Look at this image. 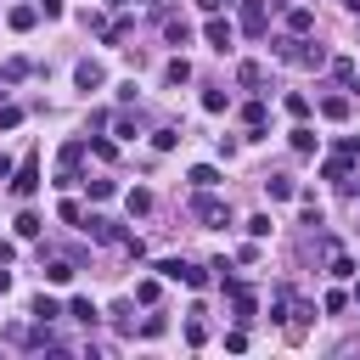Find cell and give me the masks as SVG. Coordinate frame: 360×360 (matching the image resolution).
Returning <instances> with one entry per match:
<instances>
[{
	"instance_id": "6da1fadb",
	"label": "cell",
	"mask_w": 360,
	"mask_h": 360,
	"mask_svg": "<svg viewBox=\"0 0 360 360\" xmlns=\"http://www.w3.org/2000/svg\"><path fill=\"white\" fill-rule=\"evenodd\" d=\"M270 56L276 62H287V68H326V45H315L309 34H281V39H270Z\"/></svg>"
},
{
	"instance_id": "7a4b0ae2",
	"label": "cell",
	"mask_w": 360,
	"mask_h": 360,
	"mask_svg": "<svg viewBox=\"0 0 360 360\" xmlns=\"http://www.w3.org/2000/svg\"><path fill=\"white\" fill-rule=\"evenodd\" d=\"M191 214L202 225H231V202L214 191V186H191Z\"/></svg>"
},
{
	"instance_id": "3957f363",
	"label": "cell",
	"mask_w": 360,
	"mask_h": 360,
	"mask_svg": "<svg viewBox=\"0 0 360 360\" xmlns=\"http://www.w3.org/2000/svg\"><path fill=\"white\" fill-rule=\"evenodd\" d=\"M152 270H158L163 281H180V287H208V270L191 264V259H158Z\"/></svg>"
},
{
	"instance_id": "277c9868",
	"label": "cell",
	"mask_w": 360,
	"mask_h": 360,
	"mask_svg": "<svg viewBox=\"0 0 360 360\" xmlns=\"http://www.w3.org/2000/svg\"><path fill=\"white\" fill-rule=\"evenodd\" d=\"M242 6V17H236V34H248V39H264L270 34V0H236Z\"/></svg>"
},
{
	"instance_id": "5b68a950",
	"label": "cell",
	"mask_w": 360,
	"mask_h": 360,
	"mask_svg": "<svg viewBox=\"0 0 360 360\" xmlns=\"http://www.w3.org/2000/svg\"><path fill=\"white\" fill-rule=\"evenodd\" d=\"M79 158H84V141H68L62 158H56V180H51L56 191H73L79 186Z\"/></svg>"
},
{
	"instance_id": "8992f818",
	"label": "cell",
	"mask_w": 360,
	"mask_h": 360,
	"mask_svg": "<svg viewBox=\"0 0 360 360\" xmlns=\"http://www.w3.org/2000/svg\"><path fill=\"white\" fill-rule=\"evenodd\" d=\"M79 225H84V236H90V242H101V248H118V242L129 236V231H124L118 219H107V214H90V219H79Z\"/></svg>"
},
{
	"instance_id": "52a82bcc",
	"label": "cell",
	"mask_w": 360,
	"mask_h": 360,
	"mask_svg": "<svg viewBox=\"0 0 360 360\" xmlns=\"http://www.w3.org/2000/svg\"><path fill=\"white\" fill-rule=\"evenodd\" d=\"M202 39H208L214 51H236V22H225L219 11H208V22H202Z\"/></svg>"
},
{
	"instance_id": "ba28073f",
	"label": "cell",
	"mask_w": 360,
	"mask_h": 360,
	"mask_svg": "<svg viewBox=\"0 0 360 360\" xmlns=\"http://www.w3.org/2000/svg\"><path fill=\"white\" fill-rule=\"evenodd\" d=\"M11 191H17V197H34V191H39V152H28V158L11 169Z\"/></svg>"
},
{
	"instance_id": "9c48e42d",
	"label": "cell",
	"mask_w": 360,
	"mask_h": 360,
	"mask_svg": "<svg viewBox=\"0 0 360 360\" xmlns=\"http://www.w3.org/2000/svg\"><path fill=\"white\" fill-rule=\"evenodd\" d=\"M73 84L90 96V90H101V84H107V68H101L96 56H84V62H73Z\"/></svg>"
},
{
	"instance_id": "30bf717a",
	"label": "cell",
	"mask_w": 360,
	"mask_h": 360,
	"mask_svg": "<svg viewBox=\"0 0 360 360\" xmlns=\"http://www.w3.org/2000/svg\"><path fill=\"white\" fill-rule=\"evenodd\" d=\"M39 276H45V281H51V287H68V281H73V276H79V264H73V259H68V253H62V259H45V264H39Z\"/></svg>"
},
{
	"instance_id": "8fae6325",
	"label": "cell",
	"mask_w": 360,
	"mask_h": 360,
	"mask_svg": "<svg viewBox=\"0 0 360 360\" xmlns=\"http://www.w3.org/2000/svg\"><path fill=\"white\" fill-rule=\"evenodd\" d=\"M34 22H39V6H28V0H17V6L6 11V28H11V34H28Z\"/></svg>"
},
{
	"instance_id": "7c38bea8",
	"label": "cell",
	"mask_w": 360,
	"mask_h": 360,
	"mask_svg": "<svg viewBox=\"0 0 360 360\" xmlns=\"http://www.w3.org/2000/svg\"><path fill=\"white\" fill-rule=\"evenodd\" d=\"M68 315H73V321H79V326H90V332H96V326H101V309H96V304H90V298H84V292H79V298H68Z\"/></svg>"
},
{
	"instance_id": "4fadbf2b",
	"label": "cell",
	"mask_w": 360,
	"mask_h": 360,
	"mask_svg": "<svg viewBox=\"0 0 360 360\" xmlns=\"http://www.w3.org/2000/svg\"><path fill=\"white\" fill-rule=\"evenodd\" d=\"M326 270H332V276H338V281H349V276H354V270H360V264H354V259H349V253H343V248H338V242H332V248H326Z\"/></svg>"
},
{
	"instance_id": "5bb4252c",
	"label": "cell",
	"mask_w": 360,
	"mask_h": 360,
	"mask_svg": "<svg viewBox=\"0 0 360 360\" xmlns=\"http://www.w3.org/2000/svg\"><path fill=\"white\" fill-rule=\"evenodd\" d=\"M28 315H34V321H62V315H68V304H56L51 292H39V298L28 304Z\"/></svg>"
},
{
	"instance_id": "9a60e30c",
	"label": "cell",
	"mask_w": 360,
	"mask_h": 360,
	"mask_svg": "<svg viewBox=\"0 0 360 360\" xmlns=\"http://www.w3.org/2000/svg\"><path fill=\"white\" fill-rule=\"evenodd\" d=\"M315 28V11L309 6H287V34H309Z\"/></svg>"
},
{
	"instance_id": "2e32d148",
	"label": "cell",
	"mask_w": 360,
	"mask_h": 360,
	"mask_svg": "<svg viewBox=\"0 0 360 360\" xmlns=\"http://www.w3.org/2000/svg\"><path fill=\"white\" fill-rule=\"evenodd\" d=\"M264 191H270V202H287V197H298V186H292L287 174H264Z\"/></svg>"
},
{
	"instance_id": "e0dca14e",
	"label": "cell",
	"mask_w": 360,
	"mask_h": 360,
	"mask_svg": "<svg viewBox=\"0 0 360 360\" xmlns=\"http://www.w3.org/2000/svg\"><path fill=\"white\" fill-rule=\"evenodd\" d=\"M287 304H292V287L276 281V287H270V321H287Z\"/></svg>"
},
{
	"instance_id": "ac0fdd59",
	"label": "cell",
	"mask_w": 360,
	"mask_h": 360,
	"mask_svg": "<svg viewBox=\"0 0 360 360\" xmlns=\"http://www.w3.org/2000/svg\"><path fill=\"white\" fill-rule=\"evenodd\" d=\"M163 39H169V45L180 51V45H191V28H186L180 17H163Z\"/></svg>"
},
{
	"instance_id": "d6986e66",
	"label": "cell",
	"mask_w": 360,
	"mask_h": 360,
	"mask_svg": "<svg viewBox=\"0 0 360 360\" xmlns=\"http://www.w3.org/2000/svg\"><path fill=\"white\" fill-rule=\"evenodd\" d=\"M186 79H191V62L186 56H169L163 62V84H186Z\"/></svg>"
},
{
	"instance_id": "ffe728a7",
	"label": "cell",
	"mask_w": 360,
	"mask_h": 360,
	"mask_svg": "<svg viewBox=\"0 0 360 360\" xmlns=\"http://www.w3.org/2000/svg\"><path fill=\"white\" fill-rule=\"evenodd\" d=\"M321 118H326V124H343V118H349V96H326V101H321Z\"/></svg>"
},
{
	"instance_id": "44dd1931",
	"label": "cell",
	"mask_w": 360,
	"mask_h": 360,
	"mask_svg": "<svg viewBox=\"0 0 360 360\" xmlns=\"http://www.w3.org/2000/svg\"><path fill=\"white\" fill-rule=\"evenodd\" d=\"M287 141H292V152H304V158H309V152H315V129H309V124H304V118H298V124H292V135H287Z\"/></svg>"
},
{
	"instance_id": "7402d4cb",
	"label": "cell",
	"mask_w": 360,
	"mask_h": 360,
	"mask_svg": "<svg viewBox=\"0 0 360 360\" xmlns=\"http://www.w3.org/2000/svg\"><path fill=\"white\" fill-rule=\"evenodd\" d=\"M321 180H338V186H349V158L338 152V158H326L321 163Z\"/></svg>"
},
{
	"instance_id": "603a6c76",
	"label": "cell",
	"mask_w": 360,
	"mask_h": 360,
	"mask_svg": "<svg viewBox=\"0 0 360 360\" xmlns=\"http://www.w3.org/2000/svg\"><path fill=\"white\" fill-rule=\"evenodd\" d=\"M152 202H158V197H152L146 186H135V191H124V208H129V214H152Z\"/></svg>"
},
{
	"instance_id": "cb8c5ba5",
	"label": "cell",
	"mask_w": 360,
	"mask_h": 360,
	"mask_svg": "<svg viewBox=\"0 0 360 360\" xmlns=\"http://www.w3.org/2000/svg\"><path fill=\"white\" fill-rule=\"evenodd\" d=\"M39 231H45V219H39L34 208H22V214H17V236H22V242H34Z\"/></svg>"
},
{
	"instance_id": "d4e9b609",
	"label": "cell",
	"mask_w": 360,
	"mask_h": 360,
	"mask_svg": "<svg viewBox=\"0 0 360 360\" xmlns=\"http://www.w3.org/2000/svg\"><path fill=\"white\" fill-rule=\"evenodd\" d=\"M107 315H112V326H118V332H135V304H129V298H118Z\"/></svg>"
},
{
	"instance_id": "484cf974",
	"label": "cell",
	"mask_w": 360,
	"mask_h": 360,
	"mask_svg": "<svg viewBox=\"0 0 360 360\" xmlns=\"http://www.w3.org/2000/svg\"><path fill=\"white\" fill-rule=\"evenodd\" d=\"M326 68H332L338 84H354V56H326Z\"/></svg>"
},
{
	"instance_id": "4316f807",
	"label": "cell",
	"mask_w": 360,
	"mask_h": 360,
	"mask_svg": "<svg viewBox=\"0 0 360 360\" xmlns=\"http://www.w3.org/2000/svg\"><path fill=\"white\" fill-rule=\"evenodd\" d=\"M236 84L259 90V84H264V68H259V62H242V68H236Z\"/></svg>"
},
{
	"instance_id": "83f0119b",
	"label": "cell",
	"mask_w": 360,
	"mask_h": 360,
	"mask_svg": "<svg viewBox=\"0 0 360 360\" xmlns=\"http://www.w3.org/2000/svg\"><path fill=\"white\" fill-rule=\"evenodd\" d=\"M281 107H287L292 118H309V96H304V90H287V96H281Z\"/></svg>"
},
{
	"instance_id": "f1b7e54d",
	"label": "cell",
	"mask_w": 360,
	"mask_h": 360,
	"mask_svg": "<svg viewBox=\"0 0 360 360\" xmlns=\"http://www.w3.org/2000/svg\"><path fill=\"white\" fill-rule=\"evenodd\" d=\"M242 124H248V129H264V101H259V96L242 101Z\"/></svg>"
},
{
	"instance_id": "f546056e",
	"label": "cell",
	"mask_w": 360,
	"mask_h": 360,
	"mask_svg": "<svg viewBox=\"0 0 360 360\" xmlns=\"http://www.w3.org/2000/svg\"><path fill=\"white\" fill-rule=\"evenodd\" d=\"M158 292H163V276H146V281H135V298H141V304H158Z\"/></svg>"
},
{
	"instance_id": "4dcf8cb0",
	"label": "cell",
	"mask_w": 360,
	"mask_h": 360,
	"mask_svg": "<svg viewBox=\"0 0 360 360\" xmlns=\"http://www.w3.org/2000/svg\"><path fill=\"white\" fill-rule=\"evenodd\" d=\"M186 180H191V186H219V169H214V163H197Z\"/></svg>"
},
{
	"instance_id": "1f68e13d",
	"label": "cell",
	"mask_w": 360,
	"mask_h": 360,
	"mask_svg": "<svg viewBox=\"0 0 360 360\" xmlns=\"http://www.w3.org/2000/svg\"><path fill=\"white\" fill-rule=\"evenodd\" d=\"M270 225H276V219H270V214H253V219H248V225H242V231H248V236H253V242H264V236H270Z\"/></svg>"
},
{
	"instance_id": "d6a6232c",
	"label": "cell",
	"mask_w": 360,
	"mask_h": 360,
	"mask_svg": "<svg viewBox=\"0 0 360 360\" xmlns=\"http://www.w3.org/2000/svg\"><path fill=\"white\" fill-rule=\"evenodd\" d=\"M56 219H68V225H79V219H84V208H79L73 197H62V202H56Z\"/></svg>"
},
{
	"instance_id": "836d02e7",
	"label": "cell",
	"mask_w": 360,
	"mask_h": 360,
	"mask_svg": "<svg viewBox=\"0 0 360 360\" xmlns=\"http://www.w3.org/2000/svg\"><path fill=\"white\" fill-rule=\"evenodd\" d=\"M321 309H326V315H343V309H349V292H338V287H332V292L321 298Z\"/></svg>"
},
{
	"instance_id": "e575fe53",
	"label": "cell",
	"mask_w": 360,
	"mask_h": 360,
	"mask_svg": "<svg viewBox=\"0 0 360 360\" xmlns=\"http://www.w3.org/2000/svg\"><path fill=\"white\" fill-rule=\"evenodd\" d=\"M112 124H118V135H124V141H135V135H141V118H129V112H118Z\"/></svg>"
},
{
	"instance_id": "d590c367",
	"label": "cell",
	"mask_w": 360,
	"mask_h": 360,
	"mask_svg": "<svg viewBox=\"0 0 360 360\" xmlns=\"http://www.w3.org/2000/svg\"><path fill=\"white\" fill-rule=\"evenodd\" d=\"M163 332H169L163 315H146V321H141V338H163Z\"/></svg>"
},
{
	"instance_id": "8d00e7d4",
	"label": "cell",
	"mask_w": 360,
	"mask_h": 360,
	"mask_svg": "<svg viewBox=\"0 0 360 360\" xmlns=\"http://www.w3.org/2000/svg\"><path fill=\"white\" fill-rule=\"evenodd\" d=\"M338 152H343L349 163H360V135H338Z\"/></svg>"
},
{
	"instance_id": "74e56055",
	"label": "cell",
	"mask_w": 360,
	"mask_h": 360,
	"mask_svg": "<svg viewBox=\"0 0 360 360\" xmlns=\"http://www.w3.org/2000/svg\"><path fill=\"white\" fill-rule=\"evenodd\" d=\"M202 112H225V90H202Z\"/></svg>"
},
{
	"instance_id": "f35d334b",
	"label": "cell",
	"mask_w": 360,
	"mask_h": 360,
	"mask_svg": "<svg viewBox=\"0 0 360 360\" xmlns=\"http://www.w3.org/2000/svg\"><path fill=\"white\" fill-rule=\"evenodd\" d=\"M174 141H180L174 129H152V146H158V152H174Z\"/></svg>"
},
{
	"instance_id": "ab89813d",
	"label": "cell",
	"mask_w": 360,
	"mask_h": 360,
	"mask_svg": "<svg viewBox=\"0 0 360 360\" xmlns=\"http://www.w3.org/2000/svg\"><path fill=\"white\" fill-rule=\"evenodd\" d=\"M84 186H90V197H96V202H107V197H112V191H118V186H112V180H84Z\"/></svg>"
},
{
	"instance_id": "60d3db41",
	"label": "cell",
	"mask_w": 360,
	"mask_h": 360,
	"mask_svg": "<svg viewBox=\"0 0 360 360\" xmlns=\"http://www.w3.org/2000/svg\"><path fill=\"white\" fill-rule=\"evenodd\" d=\"M259 259H264L259 242H242V248H236V264H259Z\"/></svg>"
},
{
	"instance_id": "b9f144b4",
	"label": "cell",
	"mask_w": 360,
	"mask_h": 360,
	"mask_svg": "<svg viewBox=\"0 0 360 360\" xmlns=\"http://www.w3.org/2000/svg\"><path fill=\"white\" fill-rule=\"evenodd\" d=\"M186 343H191V349L208 343V326H202V321H186Z\"/></svg>"
},
{
	"instance_id": "7bdbcfd3",
	"label": "cell",
	"mask_w": 360,
	"mask_h": 360,
	"mask_svg": "<svg viewBox=\"0 0 360 360\" xmlns=\"http://www.w3.org/2000/svg\"><path fill=\"white\" fill-rule=\"evenodd\" d=\"M22 124V107H0V129H17Z\"/></svg>"
},
{
	"instance_id": "ee69618b",
	"label": "cell",
	"mask_w": 360,
	"mask_h": 360,
	"mask_svg": "<svg viewBox=\"0 0 360 360\" xmlns=\"http://www.w3.org/2000/svg\"><path fill=\"white\" fill-rule=\"evenodd\" d=\"M39 11H45V17H62V11H68V0H39Z\"/></svg>"
},
{
	"instance_id": "f6af8a7d",
	"label": "cell",
	"mask_w": 360,
	"mask_h": 360,
	"mask_svg": "<svg viewBox=\"0 0 360 360\" xmlns=\"http://www.w3.org/2000/svg\"><path fill=\"white\" fill-rule=\"evenodd\" d=\"M219 6H225V0H197V11H219Z\"/></svg>"
},
{
	"instance_id": "bcb514c9",
	"label": "cell",
	"mask_w": 360,
	"mask_h": 360,
	"mask_svg": "<svg viewBox=\"0 0 360 360\" xmlns=\"http://www.w3.org/2000/svg\"><path fill=\"white\" fill-rule=\"evenodd\" d=\"M0 292H11V270L6 264H0Z\"/></svg>"
},
{
	"instance_id": "7dc6e473",
	"label": "cell",
	"mask_w": 360,
	"mask_h": 360,
	"mask_svg": "<svg viewBox=\"0 0 360 360\" xmlns=\"http://www.w3.org/2000/svg\"><path fill=\"white\" fill-rule=\"evenodd\" d=\"M0 180H11V158L6 152H0Z\"/></svg>"
},
{
	"instance_id": "c3c4849f",
	"label": "cell",
	"mask_w": 360,
	"mask_h": 360,
	"mask_svg": "<svg viewBox=\"0 0 360 360\" xmlns=\"http://www.w3.org/2000/svg\"><path fill=\"white\" fill-rule=\"evenodd\" d=\"M349 191H354V197H360V174H349Z\"/></svg>"
},
{
	"instance_id": "681fc988",
	"label": "cell",
	"mask_w": 360,
	"mask_h": 360,
	"mask_svg": "<svg viewBox=\"0 0 360 360\" xmlns=\"http://www.w3.org/2000/svg\"><path fill=\"white\" fill-rule=\"evenodd\" d=\"M338 6H349V11H360V0H338Z\"/></svg>"
},
{
	"instance_id": "f907efd6",
	"label": "cell",
	"mask_w": 360,
	"mask_h": 360,
	"mask_svg": "<svg viewBox=\"0 0 360 360\" xmlns=\"http://www.w3.org/2000/svg\"><path fill=\"white\" fill-rule=\"evenodd\" d=\"M349 298H354V304H360V281H354V292H349Z\"/></svg>"
},
{
	"instance_id": "816d5d0a",
	"label": "cell",
	"mask_w": 360,
	"mask_h": 360,
	"mask_svg": "<svg viewBox=\"0 0 360 360\" xmlns=\"http://www.w3.org/2000/svg\"><path fill=\"white\" fill-rule=\"evenodd\" d=\"M101 6H124V0H101Z\"/></svg>"
}]
</instances>
